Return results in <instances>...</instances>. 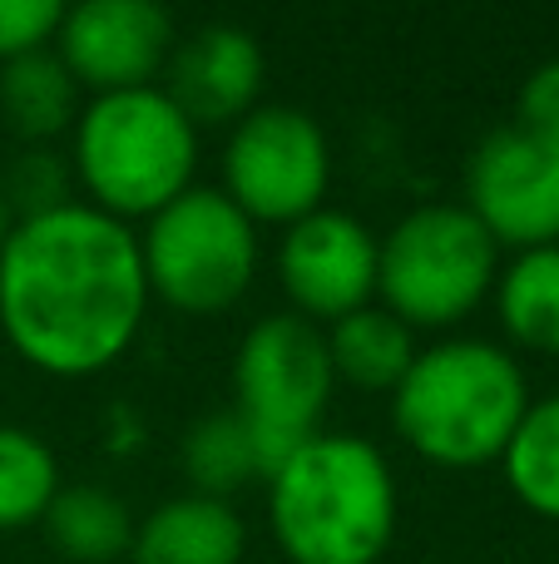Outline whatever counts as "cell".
<instances>
[{"label": "cell", "mask_w": 559, "mask_h": 564, "mask_svg": "<svg viewBox=\"0 0 559 564\" xmlns=\"http://www.w3.org/2000/svg\"><path fill=\"white\" fill-rule=\"evenodd\" d=\"M149 282L139 238L95 204L25 218L0 243V332L50 377H95L139 337Z\"/></svg>", "instance_id": "6da1fadb"}, {"label": "cell", "mask_w": 559, "mask_h": 564, "mask_svg": "<svg viewBox=\"0 0 559 564\" xmlns=\"http://www.w3.org/2000/svg\"><path fill=\"white\" fill-rule=\"evenodd\" d=\"M267 520L293 564H376L396 535V480L362 436H313L273 480Z\"/></svg>", "instance_id": "7a4b0ae2"}, {"label": "cell", "mask_w": 559, "mask_h": 564, "mask_svg": "<svg viewBox=\"0 0 559 564\" xmlns=\"http://www.w3.org/2000/svg\"><path fill=\"white\" fill-rule=\"evenodd\" d=\"M530 411L520 361L495 341L456 337L416 351L412 371L392 391L402 441L431 466L471 470L501 460L520 416Z\"/></svg>", "instance_id": "3957f363"}, {"label": "cell", "mask_w": 559, "mask_h": 564, "mask_svg": "<svg viewBox=\"0 0 559 564\" xmlns=\"http://www.w3.org/2000/svg\"><path fill=\"white\" fill-rule=\"evenodd\" d=\"M198 129L158 85L99 95L75 119V174L109 218H154L194 188Z\"/></svg>", "instance_id": "277c9868"}, {"label": "cell", "mask_w": 559, "mask_h": 564, "mask_svg": "<svg viewBox=\"0 0 559 564\" xmlns=\"http://www.w3.org/2000/svg\"><path fill=\"white\" fill-rule=\"evenodd\" d=\"M332 351L317 322L277 312L248 327L233 357V411L253 441L257 480H273L317 436V416L332 397Z\"/></svg>", "instance_id": "5b68a950"}, {"label": "cell", "mask_w": 559, "mask_h": 564, "mask_svg": "<svg viewBox=\"0 0 559 564\" xmlns=\"http://www.w3.org/2000/svg\"><path fill=\"white\" fill-rule=\"evenodd\" d=\"M495 238L461 204H426L376 243V292L406 327H456L495 288Z\"/></svg>", "instance_id": "8992f818"}, {"label": "cell", "mask_w": 559, "mask_h": 564, "mask_svg": "<svg viewBox=\"0 0 559 564\" xmlns=\"http://www.w3.org/2000/svg\"><path fill=\"white\" fill-rule=\"evenodd\" d=\"M139 258L149 297H164L188 317H213L233 307L257 273V224L223 188L194 184L149 218Z\"/></svg>", "instance_id": "52a82bcc"}, {"label": "cell", "mask_w": 559, "mask_h": 564, "mask_svg": "<svg viewBox=\"0 0 559 564\" xmlns=\"http://www.w3.org/2000/svg\"><path fill=\"white\" fill-rule=\"evenodd\" d=\"M332 178L322 124L307 109L263 105L243 115L223 149V194L253 224H287L317 214Z\"/></svg>", "instance_id": "ba28073f"}, {"label": "cell", "mask_w": 559, "mask_h": 564, "mask_svg": "<svg viewBox=\"0 0 559 564\" xmlns=\"http://www.w3.org/2000/svg\"><path fill=\"white\" fill-rule=\"evenodd\" d=\"M465 214L495 238V248L559 243V149L525 124L491 129L465 159Z\"/></svg>", "instance_id": "9c48e42d"}, {"label": "cell", "mask_w": 559, "mask_h": 564, "mask_svg": "<svg viewBox=\"0 0 559 564\" xmlns=\"http://www.w3.org/2000/svg\"><path fill=\"white\" fill-rule=\"evenodd\" d=\"M55 55L79 89L124 95L149 89L174 55V20L154 0H85L65 10L55 30Z\"/></svg>", "instance_id": "30bf717a"}, {"label": "cell", "mask_w": 559, "mask_h": 564, "mask_svg": "<svg viewBox=\"0 0 559 564\" xmlns=\"http://www.w3.org/2000/svg\"><path fill=\"white\" fill-rule=\"evenodd\" d=\"M277 273L297 317L342 322L347 312L372 307L376 292V238L366 224L337 208L297 218L277 248Z\"/></svg>", "instance_id": "8fae6325"}, {"label": "cell", "mask_w": 559, "mask_h": 564, "mask_svg": "<svg viewBox=\"0 0 559 564\" xmlns=\"http://www.w3.org/2000/svg\"><path fill=\"white\" fill-rule=\"evenodd\" d=\"M263 50L238 25H204L178 40L164 65V95L194 129L238 124L257 109L263 89Z\"/></svg>", "instance_id": "7c38bea8"}, {"label": "cell", "mask_w": 559, "mask_h": 564, "mask_svg": "<svg viewBox=\"0 0 559 564\" xmlns=\"http://www.w3.org/2000/svg\"><path fill=\"white\" fill-rule=\"evenodd\" d=\"M134 564H238L243 560V520L228 500L178 496L149 510L129 545Z\"/></svg>", "instance_id": "4fadbf2b"}, {"label": "cell", "mask_w": 559, "mask_h": 564, "mask_svg": "<svg viewBox=\"0 0 559 564\" xmlns=\"http://www.w3.org/2000/svg\"><path fill=\"white\" fill-rule=\"evenodd\" d=\"M0 119L20 144H45L79 119V85L50 45L0 65Z\"/></svg>", "instance_id": "5bb4252c"}, {"label": "cell", "mask_w": 559, "mask_h": 564, "mask_svg": "<svg viewBox=\"0 0 559 564\" xmlns=\"http://www.w3.org/2000/svg\"><path fill=\"white\" fill-rule=\"evenodd\" d=\"M327 351H332L337 377L362 391H396L416 361L412 327L396 322L386 307H357L342 322H332Z\"/></svg>", "instance_id": "9a60e30c"}, {"label": "cell", "mask_w": 559, "mask_h": 564, "mask_svg": "<svg viewBox=\"0 0 559 564\" xmlns=\"http://www.w3.org/2000/svg\"><path fill=\"white\" fill-rule=\"evenodd\" d=\"M495 307L515 347L559 357V243L515 253V263L495 278Z\"/></svg>", "instance_id": "2e32d148"}, {"label": "cell", "mask_w": 559, "mask_h": 564, "mask_svg": "<svg viewBox=\"0 0 559 564\" xmlns=\"http://www.w3.org/2000/svg\"><path fill=\"white\" fill-rule=\"evenodd\" d=\"M45 530L55 540V550L75 564H109L129 555L134 545V520L119 496H109L105 486H65L55 490L45 510Z\"/></svg>", "instance_id": "e0dca14e"}, {"label": "cell", "mask_w": 559, "mask_h": 564, "mask_svg": "<svg viewBox=\"0 0 559 564\" xmlns=\"http://www.w3.org/2000/svg\"><path fill=\"white\" fill-rule=\"evenodd\" d=\"M501 466H505V486L520 496L525 510L559 520V397L530 401Z\"/></svg>", "instance_id": "ac0fdd59"}, {"label": "cell", "mask_w": 559, "mask_h": 564, "mask_svg": "<svg viewBox=\"0 0 559 564\" xmlns=\"http://www.w3.org/2000/svg\"><path fill=\"white\" fill-rule=\"evenodd\" d=\"M184 476L194 480V496L208 500H228L238 486L257 480V460H253V441L238 411H218L188 426L184 436Z\"/></svg>", "instance_id": "d6986e66"}, {"label": "cell", "mask_w": 559, "mask_h": 564, "mask_svg": "<svg viewBox=\"0 0 559 564\" xmlns=\"http://www.w3.org/2000/svg\"><path fill=\"white\" fill-rule=\"evenodd\" d=\"M55 490V451L20 426H0V530H25L45 520Z\"/></svg>", "instance_id": "ffe728a7"}, {"label": "cell", "mask_w": 559, "mask_h": 564, "mask_svg": "<svg viewBox=\"0 0 559 564\" xmlns=\"http://www.w3.org/2000/svg\"><path fill=\"white\" fill-rule=\"evenodd\" d=\"M0 198H6L15 224L55 214V208L75 204V198H69V169L59 164V154H50L45 144H25L6 164V174H0Z\"/></svg>", "instance_id": "44dd1931"}, {"label": "cell", "mask_w": 559, "mask_h": 564, "mask_svg": "<svg viewBox=\"0 0 559 564\" xmlns=\"http://www.w3.org/2000/svg\"><path fill=\"white\" fill-rule=\"evenodd\" d=\"M65 6L55 0H0V65L30 50H45L59 30Z\"/></svg>", "instance_id": "7402d4cb"}, {"label": "cell", "mask_w": 559, "mask_h": 564, "mask_svg": "<svg viewBox=\"0 0 559 564\" xmlns=\"http://www.w3.org/2000/svg\"><path fill=\"white\" fill-rule=\"evenodd\" d=\"M515 124H525L530 134H540L545 144L559 149V59L540 65L530 79H525V89H520V119H515Z\"/></svg>", "instance_id": "603a6c76"}, {"label": "cell", "mask_w": 559, "mask_h": 564, "mask_svg": "<svg viewBox=\"0 0 559 564\" xmlns=\"http://www.w3.org/2000/svg\"><path fill=\"white\" fill-rule=\"evenodd\" d=\"M10 228H15V218H10L6 198H0V243H6V238H10Z\"/></svg>", "instance_id": "cb8c5ba5"}]
</instances>
